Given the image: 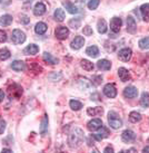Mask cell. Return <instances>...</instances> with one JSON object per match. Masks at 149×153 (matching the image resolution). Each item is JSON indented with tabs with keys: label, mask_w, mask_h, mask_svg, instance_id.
Returning <instances> with one entry per match:
<instances>
[{
	"label": "cell",
	"mask_w": 149,
	"mask_h": 153,
	"mask_svg": "<svg viewBox=\"0 0 149 153\" xmlns=\"http://www.w3.org/2000/svg\"><path fill=\"white\" fill-rule=\"evenodd\" d=\"M84 141V132L80 128H75L70 134H69V145L71 148H77Z\"/></svg>",
	"instance_id": "obj_1"
},
{
	"label": "cell",
	"mask_w": 149,
	"mask_h": 153,
	"mask_svg": "<svg viewBox=\"0 0 149 153\" xmlns=\"http://www.w3.org/2000/svg\"><path fill=\"white\" fill-rule=\"evenodd\" d=\"M97 67L101 71H109L111 68V63L107 59H100L97 63Z\"/></svg>",
	"instance_id": "obj_17"
},
{
	"label": "cell",
	"mask_w": 149,
	"mask_h": 153,
	"mask_svg": "<svg viewBox=\"0 0 149 153\" xmlns=\"http://www.w3.org/2000/svg\"><path fill=\"white\" fill-rule=\"evenodd\" d=\"M97 27H98V31L100 34H105L107 31V22L105 19H100L98 20V24H97Z\"/></svg>",
	"instance_id": "obj_31"
},
{
	"label": "cell",
	"mask_w": 149,
	"mask_h": 153,
	"mask_svg": "<svg viewBox=\"0 0 149 153\" xmlns=\"http://www.w3.org/2000/svg\"><path fill=\"white\" fill-rule=\"evenodd\" d=\"M6 40H7V34H6V31L0 30V44L4 43Z\"/></svg>",
	"instance_id": "obj_40"
},
{
	"label": "cell",
	"mask_w": 149,
	"mask_h": 153,
	"mask_svg": "<svg viewBox=\"0 0 149 153\" xmlns=\"http://www.w3.org/2000/svg\"><path fill=\"white\" fill-rule=\"evenodd\" d=\"M99 4H100V0H89V2H88V8H89L90 10H95V9H97Z\"/></svg>",
	"instance_id": "obj_36"
},
{
	"label": "cell",
	"mask_w": 149,
	"mask_h": 153,
	"mask_svg": "<svg viewBox=\"0 0 149 153\" xmlns=\"http://www.w3.org/2000/svg\"><path fill=\"white\" fill-rule=\"evenodd\" d=\"M135 139H136V134L132 131H130V130H126L121 134V140L124 141V142H126V143L132 142V141H135Z\"/></svg>",
	"instance_id": "obj_11"
},
{
	"label": "cell",
	"mask_w": 149,
	"mask_h": 153,
	"mask_svg": "<svg viewBox=\"0 0 149 153\" xmlns=\"http://www.w3.org/2000/svg\"><path fill=\"white\" fill-rule=\"evenodd\" d=\"M47 130H48V116L45 115L43 121H41V125H40V133H41V135H45Z\"/></svg>",
	"instance_id": "obj_28"
},
{
	"label": "cell",
	"mask_w": 149,
	"mask_h": 153,
	"mask_svg": "<svg viewBox=\"0 0 149 153\" xmlns=\"http://www.w3.org/2000/svg\"><path fill=\"white\" fill-rule=\"evenodd\" d=\"M131 55H132V51L130 48H123V49H120L119 53H118V57H119V59L123 60V62L130 60Z\"/></svg>",
	"instance_id": "obj_7"
},
{
	"label": "cell",
	"mask_w": 149,
	"mask_h": 153,
	"mask_svg": "<svg viewBox=\"0 0 149 153\" xmlns=\"http://www.w3.org/2000/svg\"><path fill=\"white\" fill-rule=\"evenodd\" d=\"M22 87L18 84H12L8 87V93L10 95V97L19 98L22 95Z\"/></svg>",
	"instance_id": "obj_4"
},
{
	"label": "cell",
	"mask_w": 149,
	"mask_h": 153,
	"mask_svg": "<svg viewBox=\"0 0 149 153\" xmlns=\"http://www.w3.org/2000/svg\"><path fill=\"white\" fill-rule=\"evenodd\" d=\"M144 152H149V146H146V148H144V150H142Z\"/></svg>",
	"instance_id": "obj_46"
},
{
	"label": "cell",
	"mask_w": 149,
	"mask_h": 153,
	"mask_svg": "<svg viewBox=\"0 0 149 153\" xmlns=\"http://www.w3.org/2000/svg\"><path fill=\"white\" fill-rule=\"evenodd\" d=\"M140 105L142 107H149V94L144 92L141 94V98H140Z\"/></svg>",
	"instance_id": "obj_30"
},
{
	"label": "cell",
	"mask_w": 149,
	"mask_h": 153,
	"mask_svg": "<svg viewBox=\"0 0 149 153\" xmlns=\"http://www.w3.org/2000/svg\"><path fill=\"white\" fill-rule=\"evenodd\" d=\"M82 31H84V35H85V36H92V33H94L90 26H85Z\"/></svg>",
	"instance_id": "obj_39"
},
{
	"label": "cell",
	"mask_w": 149,
	"mask_h": 153,
	"mask_svg": "<svg viewBox=\"0 0 149 153\" xmlns=\"http://www.w3.org/2000/svg\"><path fill=\"white\" fill-rule=\"evenodd\" d=\"M139 47L141 49H149V37L140 39L139 40Z\"/></svg>",
	"instance_id": "obj_35"
},
{
	"label": "cell",
	"mask_w": 149,
	"mask_h": 153,
	"mask_svg": "<svg viewBox=\"0 0 149 153\" xmlns=\"http://www.w3.org/2000/svg\"><path fill=\"white\" fill-rule=\"evenodd\" d=\"M141 120V115L138 113V112H131L130 114H129V121L131 122V123H137V122H139Z\"/></svg>",
	"instance_id": "obj_32"
},
{
	"label": "cell",
	"mask_w": 149,
	"mask_h": 153,
	"mask_svg": "<svg viewBox=\"0 0 149 153\" xmlns=\"http://www.w3.org/2000/svg\"><path fill=\"white\" fill-rule=\"evenodd\" d=\"M38 51H39V47L37 46V45L30 44V45H28V46L23 49V54H25V55H36Z\"/></svg>",
	"instance_id": "obj_14"
},
{
	"label": "cell",
	"mask_w": 149,
	"mask_h": 153,
	"mask_svg": "<svg viewBox=\"0 0 149 153\" xmlns=\"http://www.w3.org/2000/svg\"><path fill=\"white\" fill-rule=\"evenodd\" d=\"M2 152H4V153H10V152H11V150H10V149H4V150H2Z\"/></svg>",
	"instance_id": "obj_45"
},
{
	"label": "cell",
	"mask_w": 149,
	"mask_h": 153,
	"mask_svg": "<svg viewBox=\"0 0 149 153\" xmlns=\"http://www.w3.org/2000/svg\"><path fill=\"white\" fill-rule=\"evenodd\" d=\"M69 26H70V27H73V29H77V28L80 26V20H79V19H77V20L73 19V20H70V22H69Z\"/></svg>",
	"instance_id": "obj_38"
},
{
	"label": "cell",
	"mask_w": 149,
	"mask_h": 153,
	"mask_svg": "<svg viewBox=\"0 0 149 153\" xmlns=\"http://www.w3.org/2000/svg\"><path fill=\"white\" fill-rule=\"evenodd\" d=\"M45 13H46V6L43 2H38V4L34 6V13L36 16H43Z\"/></svg>",
	"instance_id": "obj_16"
},
{
	"label": "cell",
	"mask_w": 149,
	"mask_h": 153,
	"mask_svg": "<svg viewBox=\"0 0 149 153\" xmlns=\"http://www.w3.org/2000/svg\"><path fill=\"white\" fill-rule=\"evenodd\" d=\"M138 95V89L134 86H128L124 89V96L126 98H135Z\"/></svg>",
	"instance_id": "obj_10"
},
{
	"label": "cell",
	"mask_w": 149,
	"mask_h": 153,
	"mask_svg": "<svg viewBox=\"0 0 149 153\" xmlns=\"http://www.w3.org/2000/svg\"><path fill=\"white\" fill-rule=\"evenodd\" d=\"M47 25L45 22H38L36 27H34V31L37 33L38 35H43L46 31H47Z\"/></svg>",
	"instance_id": "obj_21"
},
{
	"label": "cell",
	"mask_w": 149,
	"mask_h": 153,
	"mask_svg": "<svg viewBox=\"0 0 149 153\" xmlns=\"http://www.w3.org/2000/svg\"><path fill=\"white\" fill-rule=\"evenodd\" d=\"M103 152L105 153H109V152H114V149H112V148H111V146H107L106 149L103 150Z\"/></svg>",
	"instance_id": "obj_43"
},
{
	"label": "cell",
	"mask_w": 149,
	"mask_h": 153,
	"mask_svg": "<svg viewBox=\"0 0 149 153\" xmlns=\"http://www.w3.org/2000/svg\"><path fill=\"white\" fill-rule=\"evenodd\" d=\"M1 1H2V0H0V2H1Z\"/></svg>",
	"instance_id": "obj_47"
},
{
	"label": "cell",
	"mask_w": 149,
	"mask_h": 153,
	"mask_svg": "<svg viewBox=\"0 0 149 153\" xmlns=\"http://www.w3.org/2000/svg\"><path fill=\"white\" fill-rule=\"evenodd\" d=\"M103 94L107 97L109 98H115L117 96V88L114 84H107L103 87Z\"/></svg>",
	"instance_id": "obj_5"
},
{
	"label": "cell",
	"mask_w": 149,
	"mask_h": 153,
	"mask_svg": "<svg viewBox=\"0 0 149 153\" xmlns=\"http://www.w3.org/2000/svg\"><path fill=\"white\" fill-rule=\"evenodd\" d=\"M6 130V122L2 119H0V134H2Z\"/></svg>",
	"instance_id": "obj_41"
},
{
	"label": "cell",
	"mask_w": 149,
	"mask_h": 153,
	"mask_svg": "<svg viewBox=\"0 0 149 153\" xmlns=\"http://www.w3.org/2000/svg\"><path fill=\"white\" fill-rule=\"evenodd\" d=\"M43 60L48 63V64H51V65H55V64H58V59L55 58V57H52L50 54H48V53H45L43 54Z\"/></svg>",
	"instance_id": "obj_29"
},
{
	"label": "cell",
	"mask_w": 149,
	"mask_h": 153,
	"mask_svg": "<svg viewBox=\"0 0 149 153\" xmlns=\"http://www.w3.org/2000/svg\"><path fill=\"white\" fill-rule=\"evenodd\" d=\"M10 56H11V54L7 48L0 49V60H7L8 58H10Z\"/></svg>",
	"instance_id": "obj_33"
},
{
	"label": "cell",
	"mask_w": 149,
	"mask_h": 153,
	"mask_svg": "<svg viewBox=\"0 0 149 153\" xmlns=\"http://www.w3.org/2000/svg\"><path fill=\"white\" fill-rule=\"evenodd\" d=\"M87 128H88V130L91 131V132L97 131V130H99V128H102V121L100 119L91 120L89 123H88V125H87Z\"/></svg>",
	"instance_id": "obj_8"
},
{
	"label": "cell",
	"mask_w": 149,
	"mask_h": 153,
	"mask_svg": "<svg viewBox=\"0 0 149 153\" xmlns=\"http://www.w3.org/2000/svg\"><path fill=\"white\" fill-rule=\"evenodd\" d=\"M108 122L112 128H119L123 126V121L120 120L117 113L115 112H109L108 113Z\"/></svg>",
	"instance_id": "obj_2"
},
{
	"label": "cell",
	"mask_w": 149,
	"mask_h": 153,
	"mask_svg": "<svg viewBox=\"0 0 149 153\" xmlns=\"http://www.w3.org/2000/svg\"><path fill=\"white\" fill-rule=\"evenodd\" d=\"M86 54L88 56H90V57H92V58H95V57H97L99 54V49L97 46H90L87 48V51H86Z\"/></svg>",
	"instance_id": "obj_24"
},
{
	"label": "cell",
	"mask_w": 149,
	"mask_h": 153,
	"mask_svg": "<svg viewBox=\"0 0 149 153\" xmlns=\"http://www.w3.org/2000/svg\"><path fill=\"white\" fill-rule=\"evenodd\" d=\"M80 63H81V67L84 68L85 71H87V72H91V71H94L95 66L91 62H89V60H87V59H82Z\"/></svg>",
	"instance_id": "obj_27"
},
{
	"label": "cell",
	"mask_w": 149,
	"mask_h": 153,
	"mask_svg": "<svg viewBox=\"0 0 149 153\" xmlns=\"http://www.w3.org/2000/svg\"><path fill=\"white\" fill-rule=\"evenodd\" d=\"M30 69H31L32 72H34V73H41V71H43V68L40 67L39 65L36 64V63L30 64Z\"/></svg>",
	"instance_id": "obj_37"
},
{
	"label": "cell",
	"mask_w": 149,
	"mask_h": 153,
	"mask_svg": "<svg viewBox=\"0 0 149 153\" xmlns=\"http://www.w3.org/2000/svg\"><path fill=\"white\" fill-rule=\"evenodd\" d=\"M11 22H12V16H10V15H4L0 18V25L4 27L11 25Z\"/></svg>",
	"instance_id": "obj_23"
},
{
	"label": "cell",
	"mask_w": 149,
	"mask_h": 153,
	"mask_svg": "<svg viewBox=\"0 0 149 153\" xmlns=\"http://www.w3.org/2000/svg\"><path fill=\"white\" fill-rule=\"evenodd\" d=\"M11 68L16 72H22L26 68V64L21 60H15L12 64H11Z\"/></svg>",
	"instance_id": "obj_19"
},
{
	"label": "cell",
	"mask_w": 149,
	"mask_h": 153,
	"mask_svg": "<svg viewBox=\"0 0 149 153\" xmlns=\"http://www.w3.org/2000/svg\"><path fill=\"white\" fill-rule=\"evenodd\" d=\"M20 22H21L22 24H28V22H30V19L28 17H27L26 15H22V16H21V19H20Z\"/></svg>",
	"instance_id": "obj_42"
},
{
	"label": "cell",
	"mask_w": 149,
	"mask_h": 153,
	"mask_svg": "<svg viewBox=\"0 0 149 153\" xmlns=\"http://www.w3.org/2000/svg\"><path fill=\"white\" fill-rule=\"evenodd\" d=\"M11 40H12L16 45H20V44L25 43V40H26L25 33H23V31H21V30H19V29H15L12 31Z\"/></svg>",
	"instance_id": "obj_3"
},
{
	"label": "cell",
	"mask_w": 149,
	"mask_h": 153,
	"mask_svg": "<svg viewBox=\"0 0 149 153\" xmlns=\"http://www.w3.org/2000/svg\"><path fill=\"white\" fill-rule=\"evenodd\" d=\"M84 44H85V39H84V37H81V36H77V37H75V39H73V42H71V44H70V46H71V48L73 49H80L81 47L84 46Z\"/></svg>",
	"instance_id": "obj_12"
},
{
	"label": "cell",
	"mask_w": 149,
	"mask_h": 153,
	"mask_svg": "<svg viewBox=\"0 0 149 153\" xmlns=\"http://www.w3.org/2000/svg\"><path fill=\"white\" fill-rule=\"evenodd\" d=\"M101 130H102V131H100L99 133H97V134H94V135H92L96 140L100 141V140H102V139H105V137H107V136L109 135V132H108V130H107L106 128H103V126H102Z\"/></svg>",
	"instance_id": "obj_26"
},
{
	"label": "cell",
	"mask_w": 149,
	"mask_h": 153,
	"mask_svg": "<svg viewBox=\"0 0 149 153\" xmlns=\"http://www.w3.org/2000/svg\"><path fill=\"white\" fill-rule=\"evenodd\" d=\"M54 16H55V19L57 22H64L65 20V17H66V15H65V11L62 10L61 8H58L55 10V13H54Z\"/></svg>",
	"instance_id": "obj_22"
},
{
	"label": "cell",
	"mask_w": 149,
	"mask_h": 153,
	"mask_svg": "<svg viewBox=\"0 0 149 153\" xmlns=\"http://www.w3.org/2000/svg\"><path fill=\"white\" fill-rule=\"evenodd\" d=\"M64 6L66 7V9H67V11H68L69 13L75 15V13H78V11H79V9L77 8L73 2H70V1H67V0L64 1Z\"/></svg>",
	"instance_id": "obj_18"
},
{
	"label": "cell",
	"mask_w": 149,
	"mask_h": 153,
	"mask_svg": "<svg viewBox=\"0 0 149 153\" xmlns=\"http://www.w3.org/2000/svg\"><path fill=\"white\" fill-rule=\"evenodd\" d=\"M102 112H103V108L102 107H89L88 110H87V113L90 115V116H97V115H100L102 114Z\"/></svg>",
	"instance_id": "obj_25"
},
{
	"label": "cell",
	"mask_w": 149,
	"mask_h": 153,
	"mask_svg": "<svg viewBox=\"0 0 149 153\" xmlns=\"http://www.w3.org/2000/svg\"><path fill=\"white\" fill-rule=\"evenodd\" d=\"M121 24H123V22H121V19L118 17H114L112 19H111L110 22V29L112 33H115V34H117V33H119L120 30V27H121Z\"/></svg>",
	"instance_id": "obj_9"
},
{
	"label": "cell",
	"mask_w": 149,
	"mask_h": 153,
	"mask_svg": "<svg viewBox=\"0 0 149 153\" xmlns=\"http://www.w3.org/2000/svg\"><path fill=\"white\" fill-rule=\"evenodd\" d=\"M140 13L141 16H142V19L145 22H149V4H145L141 6Z\"/></svg>",
	"instance_id": "obj_20"
},
{
	"label": "cell",
	"mask_w": 149,
	"mask_h": 153,
	"mask_svg": "<svg viewBox=\"0 0 149 153\" xmlns=\"http://www.w3.org/2000/svg\"><path fill=\"white\" fill-rule=\"evenodd\" d=\"M4 91H1V89H0V102H2V101H4Z\"/></svg>",
	"instance_id": "obj_44"
},
{
	"label": "cell",
	"mask_w": 149,
	"mask_h": 153,
	"mask_svg": "<svg viewBox=\"0 0 149 153\" xmlns=\"http://www.w3.org/2000/svg\"><path fill=\"white\" fill-rule=\"evenodd\" d=\"M55 34H56V37L58 39L64 40V39H66L69 36V29L67 27H65V26H60V27H58L56 29Z\"/></svg>",
	"instance_id": "obj_6"
},
{
	"label": "cell",
	"mask_w": 149,
	"mask_h": 153,
	"mask_svg": "<svg viewBox=\"0 0 149 153\" xmlns=\"http://www.w3.org/2000/svg\"><path fill=\"white\" fill-rule=\"evenodd\" d=\"M69 105H70V107H71L73 111H79L81 107H82V104H81L79 101H76V100H71L70 103H69Z\"/></svg>",
	"instance_id": "obj_34"
},
{
	"label": "cell",
	"mask_w": 149,
	"mask_h": 153,
	"mask_svg": "<svg viewBox=\"0 0 149 153\" xmlns=\"http://www.w3.org/2000/svg\"><path fill=\"white\" fill-rule=\"evenodd\" d=\"M118 75H119V78L121 79V82H127L130 79V73L128 72V69H126L125 67H120L118 69Z\"/></svg>",
	"instance_id": "obj_15"
},
{
	"label": "cell",
	"mask_w": 149,
	"mask_h": 153,
	"mask_svg": "<svg viewBox=\"0 0 149 153\" xmlns=\"http://www.w3.org/2000/svg\"><path fill=\"white\" fill-rule=\"evenodd\" d=\"M127 30L130 34H135L137 31V24L132 17L127 18Z\"/></svg>",
	"instance_id": "obj_13"
}]
</instances>
